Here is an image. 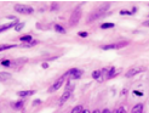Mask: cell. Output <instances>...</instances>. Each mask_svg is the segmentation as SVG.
Masks as SVG:
<instances>
[{"instance_id":"cell-8","label":"cell","mask_w":149,"mask_h":113,"mask_svg":"<svg viewBox=\"0 0 149 113\" xmlns=\"http://www.w3.org/2000/svg\"><path fill=\"white\" fill-rule=\"evenodd\" d=\"M11 78V74L10 73H6V72H0V81H5L7 79Z\"/></svg>"},{"instance_id":"cell-6","label":"cell","mask_w":149,"mask_h":113,"mask_svg":"<svg viewBox=\"0 0 149 113\" xmlns=\"http://www.w3.org/2000/svg\"><path fill=\"white\" fill-rule=\"evenodd\" d=\"M70 95H72V92H70V91H66V92L62 95V97L60 99V103H61V105H62V103H64V102L70 97Z\"/></svg>"},{"instance_id":"cell-5","label":"cell","mask_w":149,"mask_h":113,"mask_svg":"<svg viewBox=\"0 0 149 113\" xmlns=\"http://www.w3.org/2000/svg\"><path fill=\"white\" fill-rule=\"evenodd\" d=\"M146 68L144 67H135V68H131L127 73H126V77L129 78V77H133V75H136L137 73H141L142 71H144Z\"/></svg>"},{"instance_id":"cell-26","label":"cell","mask_w":149,"mask_h":113,"mask_svg":"<svg viewBox=\"0 0 149 113\" xmlns=\"http://www.w3.org/2000/svg\"><path fill=\"white\" fill-rule=\"evenodd\" d=\"M133 92H135V95H137V96H142V92H139V91H137V90H135Z\"/></svg>"},{"instance_id":"cell-14","label":"cell","mask_w":149,"mask_h":113,"mask_svg":"<svg viewBox=\"0 0 149 113\" xmlns=\"http://www.w3.org/2000/svg\"><path fill=\"white\" fill-rule=\"evenodd\" d=\"M82 112V106H75L74 108L72 110V113H81Z\"/></svg>"},{"instance_id":"cell-28","label":"cell","mask_w":149,"mask_h":113,"mask_svg":"<svg viewBox=\"0 0 149 113\" xmlns=\"http://www.w3.org/2000/svg\"><path fill=\"white\" fill-rule=\"evenodd\" d=\"M102 113H112V112H110L109 110H107V108H106V110H103V111H102Z\"/></svg>"},{"instance_id":"cell-13","label":"cell","mask_w":149,"mask_h":113,"mask_svg":"<svg viewBox=\"0 0 149 113\" xmlns=\"http://www.w3.org/2000/svg\"><path fill=\"white\" fill-rule=\"evenodd\" d=\"M13 26H15V23H9V24H6V26H2V27H0V32L7 31L9 28H11V27H13Z\"/></svg>"},{"instance_id":"cell-31","label":"cell","mask_w":149,"mask_h":113,"mask_svg":"<svg viewBox=\"0 0 149 113\" xmlns=\"http://www.w3.org/2000/svg\"><path fill=\"white\" fill-rule=\"evenodd\" d=\"M92 113H101V111H99V110H95Z\"/></svg>"},{"instance_id":"cell-18","label":"cell","mask_w":149,"mask_h":113,"mask_svg":"<svg viewBox=\"0 0 149 113\" xmlns=\"http://www.w3.org/2000/svg\"><path fill=\"white\" fill-rule=\"evenodd\" d=\"M12 106H13L15 108H21V107L23 106V101H17V102H16V103H13Z\"/></svg>"},{"instance_id":"cell-4","label":"cell","mask_w":149,"mask_h":113,"mask_svg":"<svg viewBox=\"0 0 149 113\" xmlns=\"http://www.w3.org/2000/svg\"><path fill=\"white\" fill-rule=\"evenodd\" d=\"M63 83H64V78L62 77V78H60V79H58V80H57V81H56L51 88H49V92H53V91L58 90V89L62 86V84H63Z\"/></svg>"},{"instance_id":"cell-16","label":"cell","mask_w":149,"mask_h":113,"mask_svg":"<svg viewBox=\"0 0 149 113\" xmlns=\"http://www.w3.org/2000/svg\"><path fill=\"white\" fill-rule=\"evenodd\" d=\"M113 27H114V23H103V24H101V28H102V29L113 28Z\"/></svg>"},{"instance_id":"cell-17","label":"cell","mask_w":149,"mask_h":113,"mask_svg":"<svg viewBox=\"0 0 149 113\" xmlns=\"http://www.w3.org/2000/svg\"><path fill=\"white\" fill-rule=\"evenodd\" d=\"M21 41H28V43H30V41H32V35H24V37H21Z\"/></svg>"},{"instance_id":"cell-22","label":"cell","mask_w":149,"mask_h":113,"mask_svg":"<svg viewBox=\"0 0 149 113\" xmlns=\"http://www.w3.org/2000/svg\"><path fill=\"white\" fill-rule=\"evenodd\" d=\"M10 63H11V62H10L9 60H4V61L1 62V65H2V66H5V67H9V66H10Z\"/></svg>"},{"instance_id":"cell-21","label":"cell","mask_w":149,"mask_h":113,"mask_svg":"<svg viewBox=\"0 0 149 113\" xmlns=\"http://www.w3.org/2000/svg\"><path fill=\"white\" fill-rule=\"evenodd\" d=\"M73 88H74V84H72V83L69 81V83L67 84V86H66V91H69V90L73 89Z\"/></svg>"},{"instance_id":"cell-15","label":"cell","mask_w":149,"mask_h":113,"mask_svg":"<svg viewBox=\"0 0 149 113\" xmlns=\"http://www.w3.org/2000/svg\"><path fill=\"white\" fill-rule=\"evenodd\" d=\"M16 45H0V51H4V50H9V49H12L15 47Z\"/></svg>"},{"instance_id":"cell-9","label":"cell","mask_w":149,"mask_h":113,"mask_svg":"<svg viewBox=\"0 0 149 113\" xmlns=\"http://www.w3.org/2000/svg\"><path fill=\"white\" fill-rule=\"evenodd\" d=\"M143 111V105H136L133 108H132V113H142Z\"/></svg>"},{"instance_id":"cell-20","label":"cell","mask_w":149,"mask_h":113,"mask_svg":"<svg viewBox=\"0 0 149 113\" xmlns=\"http://www.w3.org/2000/svg\"><path fill=\"white\" fill-rule=\"evenodd\" d=\"M23 27H24V23H17V26H15V29H16L17 32H20Z\"/></svg>"},{"instance_id":"cell-27","label":"cell","mask_w":149,"mask_h":113,"mask_svg":"<svg viewBox=\"0 0 149 113\" xmlns=\"http://www.w3.org/2000/svg\"><path fill=\"white\" fill-rule=\"evenodd\" d=\"M143 26H146V27H149V20H148V21H144V22H143Z\"/></svg>"},{"instance_id":"cell-24","label":"cell","mask_w":149,"mask_h":113,"mask_svg":"<svg viewBox=\"0 0 149 113\" xmlns=\"http://www.w3.org/2000/svg\"><path fill=\"white\" fill-rule=\"evenodd\" d=\"M116 113H126V112H125V108L124 107H120V108L116 110Z\"/></svg>"},{"instance_id":"cell-2","label":"cell","mask_w":149,"mask_h":113,"mask_svg":"<svg viewBox=\"0 0 149 113\" xmlns=\"http://www.w3.org/2000/svg\"><path fill=\"white\" fill-rule=\"evenodd\" d=\"M15 10L18 13H26V15H29V13L33 12V7H29V6H26V5H16Z\"/></svg>"},{"instance_id":"cell-10","label":"cell","mask_w":149,"mask_h":113,"mask_svg":"<svg viewBox=\"0 0 149 113\" xmlns=\"http://www.w3.org/2000/svg\"><path fill=\"white\" fill-rule=\"evenodd\" d=\"M38 44V40H33V41H30V43H28V44H22L21 46L22 47H32V46H35Z\"/></svg>"},{"instance_id":"cell-25","label":"cell","mask_w":149,"mask_h":113,"mask_svg":"<svg viewBox=\"0 0 149 113\" xmlns=\"http://www.w3.org/2000/svg\"><path fill=\"white\" fill-rule=\"evenodd\" d=\"M120 13L121 15H131V12H129V11H120Z\"/></svg>"},{"instance_id":"cell-29","label":"cell","mask_w":149,"mask_h":113,"mask_svg":"<svg viewBox=\"0 0 149 113\" xmlns=\"http://www.w3.org/2000/svg\"><path fill=\"white\" fill-rule=\"evenodd\" d=\"M81 113H90V111H89V110H82Z\"/></svg>"},{"instance_id":"cell-11","label":"cell","mask_w":149,"mask_h":113,"mask_svg":"<svg viewBox=\"0 0 149 113\" xmlns=\"http://www.w3.org/2000/svg\"><path fill=\"white\" fill-rule=\"evenodd\" d=\"M55 29H56V32H58V33H62V34L66 33V29H64L63 27H61L60 24H55Z\"/></svg>"},{"instance_id":"cell-30","label":"cell","mask_w":149,"mask_h":113,"mask_svg":"<svg viewBox=\"0 0 149 113\" xmlns=\"http://www.w3.org/2000/svg\"><path fill=\"white\" fill-rule=\"evenodd\" d=\"M34 103H35V105H39V103H40V100H35Z\"/></svg>"},{"instance_id":"cell-12","label":"cell","mask_w":149,"mask_h":113,"mask_svg":"<svg viewBox=\"0 0 149 113\" xmlns=\"http://www.w3.org/2000/svg\"><path fill=\"white\" fill-rule=\"evenodd\" d=\"M92 77L95 78V79H99V78H102V72L101 71H95L93 73H92Z\"/></svg>"},{"instance_id":"cell-1","label":"cell","mask_w":149,"mask_h":113,"mask_svg":"<svg viewBox=\"0 0 149 113\" xmlns=\"http://www.w3.org/2000/svg\"><path fill=\"white\" fill-rule=\"evenodd\" d=\"M80 16H81V10H80V7H76L74 10V12L72 13L70 18H69V24H70L72 27H74V26L78 24V22H79V20H80Z\"/></svg>"},{"instance_id":"cell-3","label":"cell","mask_w":149,"mask_h":113,"mask_svg":"<svg viewBox=\"0 0 149 113\" xmlns=\"http://www.w3.org/2000/svg\"><path fill=\"white\" fill-rule=\"evenodd\" d=\"M127 45V43L126 41H124V43H115V44H109V45H104V46H102V49L103 50H110V49H120V47H124V46H126Z\"/></svg>"},{"instance_id":"cell-23","label":"cell","mask_w":149,"mask_h":113,"mask_svg":"<svg viewBox=\"0 0 149 113\" xmlns=\"http://www.w3.org/2000/svg\"><path fill=\"white\" fill-rule=\"evenodd\" d=\"M78 35H79V37H82V38H86L87 37V33H86V32H79Z\"/></svg>"},{"instance_id":"cell-19","label":"cell","mask_w":149,"mask_h":113,"mask_svg":"<svg viewBox=\"0 0 149 113\" xmlns=\"http://www.w3.org/2000/svg\"><path fill=\"white\" fill-rule=\"evenodd\" d=\"M116 74V71H115V68H110V71H109V73H108V78H112V77H114V75Z\"/></svg>"},{"instance_id":"cell-7","label":"cell","mask_w":149,"mask_h":113,"mask_svg":"<svg viewBox=\"0 0 149 113\" xmlns=\"http://www.w3.org/2000/svg\"><path fill=\"white\" fill-rule=\"evenodd\" d=\"M33 94H34V91H33V90H27V91H20V92H17V95H18V96H21V97L30 96V95H33Z\"/></svg>"}]
</instances>
